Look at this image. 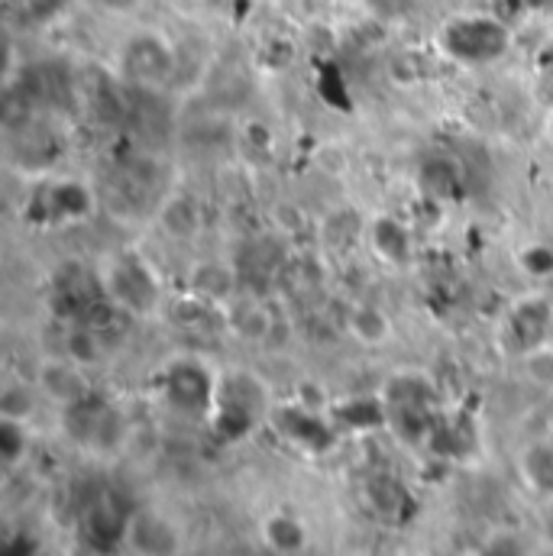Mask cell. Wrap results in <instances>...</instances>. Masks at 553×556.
Listing matches in <instances>:
<instances>
[{"instance_id":"15","label":"cell","mask_w":553,"mask_h":556,"mask_svg":"<svg viewBox=\"0 0 553 556\" xmlns=\"http://www.w3.org/2000/svg\"><path fill=\"white\" fill-rule=\"evenodd\" d=\"M525 476L538 492H553V446L541 443L525 453Z\"/></svg>"},{"instance_id":"17","label":"cell","mask_w":553,"mask_h":556,"mask_svg":"<svg viewBox=\"0 0 553 556\" xmlns=\"http://www.w3.org/2000/svg\"><path fill=\"white\" fill-rule=\"evenodd\" d=\"M98 3L108 7V10H114V13H124V10L137 7V0H98Z\"/></svg>"},{"instance_id":"13","label":"cell","mask_w":553,"mask_h":556,"mask_svg":"<svg viewBox=\"0 0 553 556\" xmlns=\"http://www.w3.org/2000/svg\"><path fill=\"white\" fill-rule=\"evenodd\" d=\"M263 541L276 551V554H298V551H304V544H307V531H304V525L298 521V518H291V515H273L266 525H263Z\"/></svg>"},{"instance_id":"11","label":"cell","mask_w":553,"mask_h":556,"mask_svg":"<svg viewBox=\"0 0 553 556\" xmlns=\"http://www.w3.org/2000/svg\"><path fill=\"white\" fill-rule=\"evenodd\" d=\"M39 389H42L59 408H65V405H72V402H78V399H85V395L91 392L75 359H72V363H65V359L46 363L42 372H39Z\"/></svg>"},{"instance_id":"12","label":"cell","mask_w":553,"mask_h":556,"mask_svg":"<svg viewBox=\"0 0 553 556\" xmlns=\"http://www.w3.org/2000/svg\"><path fill=\"white\" fill-rule=\"evenodd\" d=\"M72 7V0H3L7 20L20 29H39L49 26L52 20H59L65 10Z\"/></svg>"},{"instance_id":"7","label":"cell","mask_w":553,"mask_h":556,"mask_svg":"<svg viewBox=\"0 0 553 556\" xmlns=\"http://www.w3.org/2000/svg\"><path fill=\"white\" fill-rule=\"evenodd\" d=\"M104 288L117 307L137 311V314L149 311L159 301V285L146 273V266L139 260H127V263L114 266V273L104 278Z\"/></svg>"},{"instance_id":"9","label":"cell","mask_w":553,"mask_h":556,"mask_svg":"<svg viewBox=\"0 0 553 556\" xmlns=\"http://www.w3.org/2000/svg\"><path fill=\"white\" fill-rule=\"evenodd\" d=\"M127 547H134L137 556H175L181 551V534L165 515L137 511V515H130Z\"/></svg>"},{"instance_id":"16","label":"cell","mask_w":553,"mask_h":556,"mask_svg":"<svg viewBox=\"0 0 553 556\" xmlns=\"http://www.w3.org/2000/svg\"><path fill=\"white\" fill-rule=\"evenodd\" d=\"M508 7H512L515 13H538V10L553 7V0H508Z\"/></svg>"},{"instance_id":"1","label":"cell","mask_w":553,"mask_h":556,"mask_svg":"<svg viewBox=\"0 0 553 556\" xmlns=\"http://www.w3.org/2000/svg\"><path fill=\"white\" fill-rule=\"evenodd\" d=\"M269 412H273V405L266 399L263 382L250 372H234L217 382V402H214L208 424L224 440H243L260 424V417Z\"/></svg>"},{"instance_id":"4","label":"cell","mask_w":553,"mask_h":556,"mask_svg":"<svg viewBox=\"0 0 553 556\" xmlns=\"http://www.w3.org/2000/svg\"><path fill=\"white\" fill-rule=\"evenodd\" d=\"M214 372L194 356H181L162 369V399L172 412L185 417H211L217 402Z\"/></svg>"},{"instance_id":"14","label":"cell","mask_w":553,"mask_h":556,"mask_svg":"<svg viewBox=\"0 0 553 556\" xmlns=\"http://www.w3.org/2000/svg\"><path fill=\"white\" fill-rule=\"evenodd\" d=\"M0 453H3L7 466H16L29 453V427H26V420H16V417L0 420Z\"/></svg>"},{"instance_id":"2","label":"cell","mask_w":553,"mask_h":556,"mask_svg":"<svg viewBox=\"0 0 553 556\" xmlns=\"http://www.w3.org/2000/svg\"><path fill=\"white\" fill-rule=\"evenodd\" d=\"M62 427L81 450H91V453H111L127 437L124 412L95 392L62 408Z\"/></svg>"},{"instance_id":"5","label":"cell","mask_w":553,"mask_h":556,"mask_svg":"<svg viewBox=\"0 0 553 556\" xmlns=\"http://www.w3.org/2000/svg\"><path fill=\"white\" fill-rule=\"evenodd\" d=\"M95 198L85 185L72 178H46L29 198V220L39 227H62L72 220L88 217Z\"/></svg>"},{"instance_id":"8","label":"cell","mask_w":553,"mask_h":556,"mask_svg":"<svg viewBox=\"0 0 553 556\" xmlns=\"http://www.w3.org/2000/svg\"><path fill=\"white\" fill-rule=\"evenodd\" d=\"M175 68V59L168 52V46L155 36H142L134 39L127 49H124V75L137 85L146 88H155L162 85Z\"/></svg>"},{"instance_id":"10","label":"cell","mask_w":553,"mask_h":556,"mask_svg":"<svg viewBox=\"0 0 553 556\" xmlns=\"http://www.w3.org/2000/svg\"><path fill=\"white\" fill-rule=\"evenodd\" d=\"M551 327L553 311L544 298H525L508 314V337H512L515 350H521V353L544 350V340H548Z\"/></svg>"},{"instance_id":"6","label":"cell","mask_w":553,"mask_h":556,"mask_svg":"<svg viewBox=\"0 0 553 556\" xmlns=\"http://www.w3.org/2000/svg\"><path fill=\"white\" fill-rule=\"evenodd\" d=\"M269 420H273V427L281 433V440H288L301 453H324L337 440L334 417L317 415L307 405H273Z\"/></svg>"},{"instance_id":"3","label":"cell","mask_w":553,"mask_h":556,"mask_svg":"<svg viewBox=\"0 0 553 556\" xmlns=\"http://www.w3.org/2000/svg\"><path fill=\"white\" fill-rule=\"evenodd\" d=\"M512 46V33L495 16H456L440 33V49L463 65H489Z\"/></svg>"}]
</instances>
